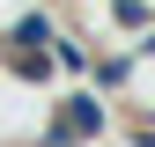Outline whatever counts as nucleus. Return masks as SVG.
I'll return each instance as SVG.
<instances>
[{
	"instance_id": "f257e3e1",
	"label": "nucleus",
	"mask_w": 155,
	"mask_h": 147,
	"mask_svg": "<svg viewBox=\"0 0 155 147\" xmlns=\"http://www.w3.org/2000/svg\"><path fill=\"white\" fill-rule=\"evenodd\" d=\"M96 133H104V103H96V96H74L59 118L45 125V140H52V147H74V140H96Z\"/></svg>"
},
{
	"instance_id": "f03ea898",
	"label": "nucleus",
	"mask_w": 155,
	"mask_h": 147,
	"mask_svg": "<svg viewBox=\"0 0 155 147\" xmlns=\"http://www.w3.org/2000/svg\"><path fill=\"white\" fill-rule=\"evenodd\" d=\"M52 66H67V74H81V66H89V52L74 44V37H52Z\"/></svg>"
},
{
	"instance_id": "7ed1b4c3",
	"label": "nucleus",
	"mask_w": 155,
	"mask_h": 147,
	"mask_svg": "<svg viewBox=\"0 0 155 147\" xmlns=\"http://www.w3.org/2000/svg\"><path fill=\"white\" fill-rule=\"evenodd\" d=\"M111 15H118L126 30H140V22H148V0H111Z\"/></svg>"
}]
</instances>
